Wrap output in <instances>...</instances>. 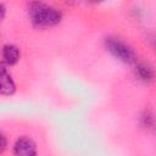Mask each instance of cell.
Listing matches in <instances>:
<instances>
[{
  "mask_svg": "<svg viewBox=\"0 0 156 156\" xmlns=\"http://www.w3.org/2000/svg\"><path fill=\"white\" fill-rule=\"evenodd\" d=\"M7 149V138L6 135L1 132L0 133V154H4Z\"/></svg>",
  "mask_w": 156,
  "mask_h": 156,
  "instance_id": "ba28073f",
  "label": "cell"
},
{
  "mask_svg": "<svg viewBox=\"0 0 156 156\" xmlns=\"http://www.w3.org/2000/svg\"><path fill=\"white\" fill-rule=\"evenodd\" d=\"M105 48L106 50L118 61L127 65H135L138 62V56L134 49L116 37H106L105 38Z\"/></svg>",
  "mask_w": 156,
  "mask_h": 156,
  "instance_id": "7a4b0ae2",
  "label": "cell"
},
{
  "mask_svg": "<svg viewBox=\"0 0 156 156\" xmlns=\"http://www.w3.org/2000/svg\"><path fill=\"white\" fill-rule=\"evenodd\" d=\"M134 76L144 84H150L156 79V72L154 67L145 61H138L134 65Z\"/></svg>",
  "mask_w": 156,
  "mask_h": 156,
  "instance_id": "277c9868",
  "label": "cell"
},
{
  "mask_svg": "<svg viewBox=\"0 0 156 156\" xmlns=\"http://www.w3.org/2000/svg\"><path fill=\"white\" fill-rule=\"evenodd\" d=\"M139 124L143 128L147 129V130L155 129L156 128V116H155V113L150 110H144L139 116Z\"/></svg>",
  "mask_w": 156,
  "mask_h": 156,
  "instance_id": "52a82bcc",
  "label": "cell"
},
{
  "mask_svg": "<svg viewBox=\"0 0 156 156\" xmlns=\"http://www.w3.org/2000/svg\"><path fill=\"white\" fill-rule=\"evenodd\" d=\"M1 56H2V65L5 66H15L21 57V51L18 46L13 44H5L1 50Z\"/></svg>",
  "mask_w": 156,
  "mask_h": 156,
  "instance_id": "8992f818",
  "label": "cell"
},
{
  "mask_svg": "<svg viewBox=\"0 0 156 156\" xmlns=\"http://www.w3.org/2000/svg\"><path fill=\"white\" fill-rule=\"evenodd\" d=\"M5 15H6V6L4 2H1L0 4V18H1V21L5 18Z\"/></svg>",
  "mask_w": 156,
  "mask_h": 156,
  "instance_id": "30bf717a",
  "label": "cell"
},
{
  "mask_svg": "<svg viewBox=\"0 0 156 156\" xmlns=\"http://www.w3.org/2000/svg\"><path fill=\"white\" fill-rule=\"evenodd\" d=\"M13 156H38V150L34 140L27 135L18 136L12 146Z\"/></svg>",
  "mask_w": 156,
  "mask_h": 156,
  "instance_id": "3957f363",
  "label": "cell"
},
{
  "mask_svg": "<svg viewBox=\"0 0 156 156\" xmlns=\"http://www.w3.org/2000/svg\"><path fill=\"white\" fill-rule=\"evenodd\" d=\"M147 40L150 43V45L152 46V49L156 51V34H151L147 37Z\"/></svg>",
  "mask_w": 156,
  "mask_h": 156,
  "instance_id": "9c48e42d",
  "label": "cell"
},
{
  "mask_svg": "<svg viewBox=\"0 0 156 156\" xmlns=\"http://www.w3.org/2000/svg\"><path fill=\"white\" fill-rule=\"evenodd\" d=\"M27 13L32 24L39 29L51 28L62 21V12L46 2L30 1L27 4Z\"/></svg>",
  "mask_w": 156,
  "mask_h": 156,
  "instance_id": "6da1fadb",
  "label": "cell"
},
{
  "mask_svg": "<svg viewBox=\"0 0 156 156\" xmlns=\"http://www.w3.org/2000/svg\"><path fill=\"white\" fill-rule=\"evenodd\" d=\"M16 93V83L11 76V73L7 71L5 65H1V72H0V94L2 96H11Z\"/></svg>",
  "mask_w": 156,
  "mask_h": 156,
  "instance_id": "5b68a950",
  "label": "cell"
}]
</instances>
